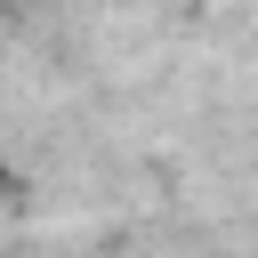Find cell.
Returning a JSON list of instances; mask_svg holds the SVG:
<instances>
[{
  "label": "cell",
  "mask_w": 258,
  "mask_h": 258,
  "mask_svg": "<svg viewBox=\"0 0 258 258\" xmlns=\"http://www.w3.org/2000/svg\"><path fill=\"white\" fill-rule=\"evenodd\" d=\"M16 194H24V177H16V161L0 153V218H8V202H16Z\"/></svg>",
  "instance_id": "6da1fadb"
}]
</instances>
